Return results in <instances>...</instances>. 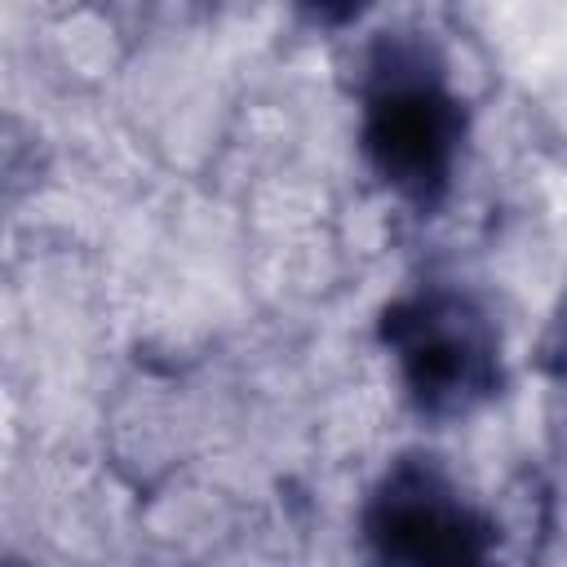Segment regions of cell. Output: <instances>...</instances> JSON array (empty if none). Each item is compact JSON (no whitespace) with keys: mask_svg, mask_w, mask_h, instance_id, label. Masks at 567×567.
<instances>
[{"mask_svg":"<svg viewBox=\"0 0 567 567\" xmlns=\"http://www.w3.org/2000/svg\"><path fill=\"white\" fill-rule=\"evenodd\" d=\"M363 142L385 182H394L399 190L425 195L452 168V155L461 142V120H456L452 97H443L434 84L390 80L368 102Z\"/></svg>","mask_w":567,"mask_h":567,"instance_id":"cell-1","label":"cell"},{"mask_svg":"<svg viewBox=\"0 0 567 567\" xmlns=\"http://www.w3.org/2000/svg\"><path fill=\"white\" fill-rule=\"evenodd\" d=\"M412 394L425 408H465L487 390L492 346L461 301H421L394 337Z\"/></svg>","mask_w":567,"mask_h":567,"instance_id":"cell-2","label":"cell"},{"mask_svg":"<svg viewBox=\"0 0 567 567\" xmlns=\"http://www.w3.org/2000/svg\"><path fill=\"white\" fill-rule=\"evenodd\" d=\"M372 536L408 563H461L478 554V527L447 487L421 474L394 478L372 509Z\"/></svg>","mask_w":567,"mask_h":567,"instance_id":"cell-3","label":"cell"},{"mask_svg":"<svg viewBox=\"0 0 567 567\" xmlns=\"http://www.w3.org/2000/svg\"><path fill=\"white\" fill-rule=\"evenodd\" d=\"M301 4H306V9H315L319 18H350L363 0H301Z\"/></svg>","mask_w":567,"mask_h":567,"instance_id":"cell-4","label":"cell"}]
</instances>
